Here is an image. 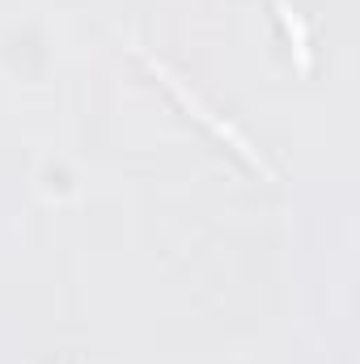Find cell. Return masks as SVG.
<instances>
[{"instance_id": "6da1fadb", "label": "cell", "mask_w": 360, "mask_h": 364, "mask_svg": "<svg viewBox=\"0 0 360 364\" xmlns=\"http://www.w3.org/2000/svg\"><path fill=\"white\" fill-rule=\"evenodd\" d=\"M132 47H136V55L144 60V68H149V73H153V77H157V81H162L166 90L179 97V106L186 110V114H195V119H199V123H203V127H208V132H212L216 140H225V144H229V149H233V153H238V157H242L246 166H250V170H259V174H263L268 182L275 178V174H271V166L263 161V153H259V149H250V140H246V136H242V132H238V127H233L229 119H221V114H216V110H212V106H208V102H203L199 93L186 90V81H182L179 73H170V68H166L162 60H153V55H149V51H144V47L136 43V38H132Z\"/></svg>"}, {"instance_id": "7a4b0ae2", "label": "cell", "mask_w": 360, "mask_h": 364, "mask_svg": "<svg viewBox=\"0 0 360 364\" xmlns=\"http://www.w3.org/2000/svg\"><path fill=\"white\" fill-rule=\"evenodd\" d=\"M271 9H275V17H280V26H284V38H288L292 55H297V68L309 73V68H314V51H309V26H305V17H301L288 0H271Z\"/></svg>"}]
</instances>
